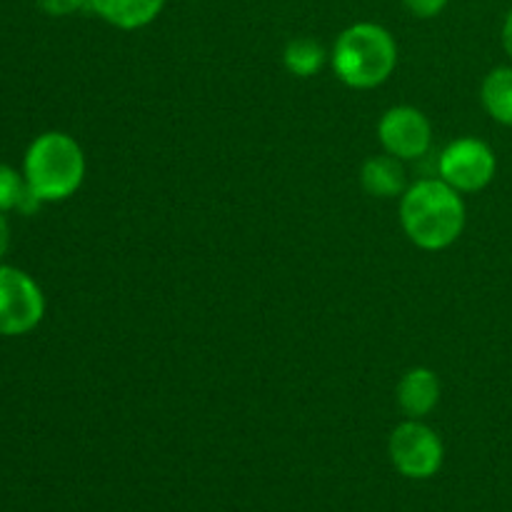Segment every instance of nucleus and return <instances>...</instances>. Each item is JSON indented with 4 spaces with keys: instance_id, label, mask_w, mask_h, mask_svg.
Instances as JSON below:
<instances>
[{
    "instance_id": "obj_1",
    "label": "nucleus",
    "mask_w": 512,
    "mask_h": 512,
    "mask_svg": "<svg viewBox=\"0 0 512 512\" xmlns=\"http://www.w3.org/2000/svg\"><path fill=\"white\" fill-rule=\"evenodd\" d=\"M400 223L420 250H445L463 235L465 203L445 180H418L400 200Z\"/></svg>"
},
{
    "instance_id": "obj_2",
    "label": "nucleus",
    "mask_w": 512,
    "mask_h": 512,
    "mask_svg": "<svg viewBox=\"0 0 512 512\" xmlns=\"http://www.w3.org/2000/svg\"><path fill=\"white\" fill-rule=\"evenodd\" d=\"M23 178L40 203L68 200L83 185V148L68 133L48 130V133L38 135L25 150Z\"/></svg>"
},
{
    "instance_id": "obj_3",
    "label": "nucleus",
    "mask_w": 512,
    "mask_h": 512,
    "mask_svg": "<svg viewBox=\"0 0 512 512\" xmlns=\"http://www.w3.org/2000/svg\"><path fill=\"white\" fill-rule=\"evenodd\" d=\"M330 63L340 83L348 88H378L398 65V45L383 25L355 23L338 35Z\"/></svg>"
},
{
    "instance_id": "obj_4",
    "label": "nucleus",
    "mask_w": 512,
    "mask_h": 512,
    "mask_svg": "<svg viewBox=\"0 0 512 512\" xmlns=\"http://www.w3.org/2000/svg\"><path fill=\"white\" fill-rule=\"evenodd\" d=\"M45 315V295L25 270L0 265V335H25Z\"/></svg>"
},
{
    "instance_id": "obj_5",
    "label": "nucleus",
    "mask_w": 512,
    "mask_h": 512,
    "mask_svg": "<svg viewBox=\"0 0 512 512\" xmlns=\"http://www.w3.org/2000/svg\"><path fill=\"white\" fill-rule=\"evenodd\" d=\"M395 470L410 480H428L443 465V440L420 420H405L393 430L388 443Z\"/></svg>"
},
{
    "instance_id": "obj_6",
    "label": "nucleus",
    "mask_w": 512,
    "mask_h": 512,
    "mask_svg": "<svg viewBox=\"0 0 512 512\" xmlns=\"http://www.w3.org/2000/svg\"><path fill=\"white\" fill-rule=\"evenodd\" d=\"M498 170L493 148L478 138H458L440 153V180L458 193H478L488 188Z\"/></svg>"
},
{
    "instance_id": "obj_7",
    "label": "nucleus",
    "mask_w": 512,
    "mask_h": 512,
    "mask_svg": "<svg viewBox=\"0 0 512 512\" xmlns=\"http://www.w3.org/2000/svg\"><path fill=\"white\" fill-rule=\"evenodd\" d=\"M378 140L385 153L398 160L423 158L433 143V128L423 110L413 105H395L385 110L378 123Z\"/></svg>"
},
{
    "instance_id": "obj_8",
    "label": "nucleus",
    "mask_w": 512,
    "mask_h": 512,
    "mask_svg": "<svg viewBox=\"0 0 512 512\" xmlns=\"http://www.w3.org/2000/svg\"><path fill=\"white\" fill-rule=\"evenodd\" d=\"M398 405L408 418L420 420L435 410L440 403V378L435 370L430 368H410L408 373L400 378L398 390Z\"/></svg>"
},
{
    "instance_id": "obj_9",
    "label": "nucleus",
    "mask_w": 512,
    "mask_h": 512,
    "mask_svg": "<svg viewBox=\"0 0 512 512\" xmlns=\"http://www.w3.org/2000/svg\"><path fill=\"white\" fill-rule=\"evenodd\" d=\"M165 0H88L98 18L120 30H138L163 13Z\"/></svg>"
},
{
    "instance_id": "obj_10",
    "label": "nucleus",
    "mask_w": 512,
    "mask_h": 512,
    "mask_svg": "<svg viewBox=\"0 0 512 512\" xmlns=\"http://www.w3.org/2000/svg\"><path fill=\"white\" fill-rule=\"evenodd\" d=\"M360 183H363L365 193L373 198H398L405 193L403 160L388 153L368 158L360 170Z\"/></svg>"
},
{
    "instance_id": "obj_11",
    "label": "nucleus",
    "mask_w": 512,
    "mask_h": 512,
    "mask_svg": "<svg viewBox=\"0 0 512 512\" xmlns=\"http://www.w3.org/2000/svg\"><path fill=\"white\" fill-rule=\"evenodd\" d=\"M483 105L493 120L512 125V68H495L483 80Z\"/></svg>"
},
{
    "instance_id": "obj_12",
    "label": "nucleus",
    "mask_w": 512,
    "mask_h": 512,
    "mask_svg": "<svg viewBox=\"0 0 512 512\" xmlns=\"http://www.w3.org/2000/svg\"><path fill=\"white\" fill-rule=\"evenodd\" d=\"M328 60L323 45L313 38H295L285 45L283 63L288 73L298 75V78H313Z\"/></svg>"
},
{
    "instance_id": "obj_13",
    "label": "nucleus",
    "mask_w": 512,
    "mask_h": 512,
    "mask_svg": "<svg viewBox=\"0 0 512 512\" xmlns=\"http://www.w3.org/2000/svg\"><path fill=\"white\" fill-rule=\"evenodd\" d=\"M25 193V178L10 165L0 163V213L18 208Z\"/></svg>"
},
{
    "instance_id": "obj_14",
    "label": "nucleus",
    "mask_w": 512,
    "mask_h": 512,
    "mask_svg": "<svg viewBox=\"0 0 512 512\" xmlns=\"http://www.w3.org/2000/svg\"><path fill=\"white\" fill-rule=\"evenodd\" d=\"M35 5H38L43 13L60 18V15H73L78 13V10L88 8V0H35Z\"/></svg>"
},
{
    "instance_id": "obj_15",
    "label": "nucleus",
    "mask_w": 512,
    "mask_h": 512,
    "mask_svg": "<svg viewBox=\"0 0 512 512\" xmlns=\"http://www.w3.org/2000/svg\"><path fill=\"white\" fill-rule=\"evenodd\" d=\"M403 5L415 15V18L428 20V18H435V15L443 13L445 5H448V0H403Z\"/></svg>"
},
{
    "instance_id": "obj_16",
    "label": "nucleus",
    "mask_w": 512,
    "mask_h": 512,
    "mask_svg": "<svg viewBox=\"0 0 512 512\" xmlns=\"http://www.w3.org/2000/svg\"><path fill=\"white\" fill-rule=\"evenodd\" d=\"M8 243H10V228H8V220H5V215L0 213V260H3L5 250H8Z\"/></svg>"
},
{
    "instance_id": "obj_17",
    "label": "nucleus",
    "mask_w": 512,
    "mask_h": 512,
    "mask_svg": "<svg viewBox=\"0 0 512 512\" xmlns=\"http://www.w3.org/2000/svg\"><path fill=\"white\" fill-rule=\"evenodd\" d=\"M503 45H505V50H508V55L512 58V10H510L508 18H505V23H503Z\"/></svg>"
}]
</instances>
